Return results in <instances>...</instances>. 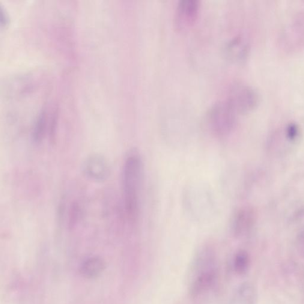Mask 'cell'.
Masks as SVG:
<instances>
[{"label": "cell", "instance_id": "1", "mask_svg": "<svg viewBox=\"0 0 304 304\" xmlns=\"http://www.w3.org/2000/svg\"><path fill=\"white\" fill-rule=\"evenodd\" d=\"M144 166L142 158L133 152L126 158L123 169V197L125 208L132 221L138 219L144 185Z\"/></svg>", "mask_w": 304, "mask_h": 304}, {"label": "cell", "instance_id": "2", "mask_svg": "<svg viewBox=\"0 0 304 304\" xmlns=\"http://www.w3.org/2000/svg\"><path fill=\"white\" fill-rule=\"evenodd\" d=\"M237 112L227 101L216 102L208 110L205 122L212 135L219 138L228 136L234 130L237 122Z\"/></svg>", "mask_w": 304, "mask_h": 304}, {"label": "cell", "instance_id": "3", "mask_svg": "<svg viewBox=\"0 0 304 304\" xmlns=\"http://www.w3.org/2000/svg\"><path fill=\"white\" fill-rule=\"evenodd\" d=\"M258 92L251 86L236 83L229 89L227 101L237 114H246L254 109L258 105Z\"/></svg>", "mask_w": 304, "mask_h": 304}, {"label": "cell", "instance_id": "4", "mask_svg": "<svg viewBox=\"0 0 304 304\" xmlns=\"http://www.w3.org/2000/svg\"><path fill=\"white\" fill-rule=\"evenodd\" d=\"M200 3L198 0H182L177 5L175 15V28L180 32L187 31L198 19Z\"/></svg>", "mask_w": 304, "mask_h": 304}, {"label": "cell", "instance_id": "5", "mask_svg": "<svg viewBox=\"0 0 304 304\" xmlns=\"http://www.w3.org/2000/svg\"><path fill=\"white\" fill-rule=\"evenodd\" d=\"M82 171L86 177L91 180L100 182L108 178L111 168L105 157L100 154H93L83 162Z\"/></svg>", "mask_w": 304, "mask_h": 304}, {"label": "cell", "instance_id": "6", "mask_svg": "<svg viewBox=\"0 0 304 304\" xmlns=\"http://www.w3.org/2000/svg\"><path fill=\"white\" fill-rule=\"evenodd\" d=\"M255 220V214L252 208H241L237 211L232 219V232L235 236H243L252 228Z\"/></svg>", "mask_w": 304, "mask_h": 304}, {"label": "cell", "instance_id": "7", "mask_svg": "<svg viewBox=\"0 0 304 304\" xmlns=\"http://www.w3.org/2000/svg\"><path fill=\"white\" fill-rule=\"evenodd\" d=\"M249 44L243 37H237L229 43L226 49L228 57L235 61H243L249 52Z\"/></svg>", "mask_w": 304, "mask_h": 304}, {"label": "cell", "instance_id": "8", "mask_svg": "<svg viewBox=\"0 0 304 304\" xmlns=\"http://www.w3.org/2000/svg\"><path fill=\"white\" fill-rule=\"evenodd\" d=\"M104 266L103 261L101 258L92 257L84 262L81 271L83 275L87 278H95L102 272Z\"/></svg>", "mask_w": 304, "mask_h": 304}, {"label": "cell", "instance_id": "9", "mask_svg": "<svg viewBox=\"0 0 304 304\" xmlns=\"http://www.w3.org/2000/svg\"><path fill=\"white\" fill-rule=\"evenodd\" d=\"M46 113L43 111L39 116L37 122H36L34 131H33L32 139L36 144H39L43 141L45 134H46Z\"/></svg>", "mask_w": 304, "mask_h": 304}, {"label": "cell", "instance_id": "10", "mask_svg": "<svg viewBox=\"0 0 304 304\" xmlns=\"http://www.w3.org/2000/svg\"><path fill=\"white\" fill-rule=\"evenodd\" d=\"M250 264V257L246 252L237 253L234 259V267L237 273L243 275L248 271Z\"/></svg>", "mask_w": 304, "mask_h": 304}, {"label": "cell", "instance_id": "11", "mask_svg": "<svg viewBox=\"0 0 304 304\" xmlns=\"http://www.w3.org/2000/svg\"><path fill=\"white\" fill-rule=\"evenodd\" d=\"M284 138L289 144H294L299 141L302 130L299 124L295 122H291L286 125L284 129Z\"/></svg>", "mask_w": 304, "mask_h": 304}, {"label": "cell", "instance_id": "12", "mask_svg": "<svg viewBox=\"0 0 304 304\" xmlns=\"http://www.w3.org/2000/svg\"><path fill=\"white\" fill-rule=\"evenodd\" d=\"M77 203H73L71 204L69 214H68V222H69V227L73 228L78 222L80 215V207Z\"/></svg>", "mask_w": 304, "mask_h": 304}, {"label": "cell", "instance_id": "13", "mask_svg": "<svg viewBox=\"0 0 304 304\" xmlns=\"http://www.w3.org/2000/svg\"><path fill=\"white\" fill-rule=\"evenodd\" d=\"M297 248L300 254L304 257V229L301 232L297 238Z\"/></svg>", "mask_w": 304, "mask_h": 304}]
</instances>
